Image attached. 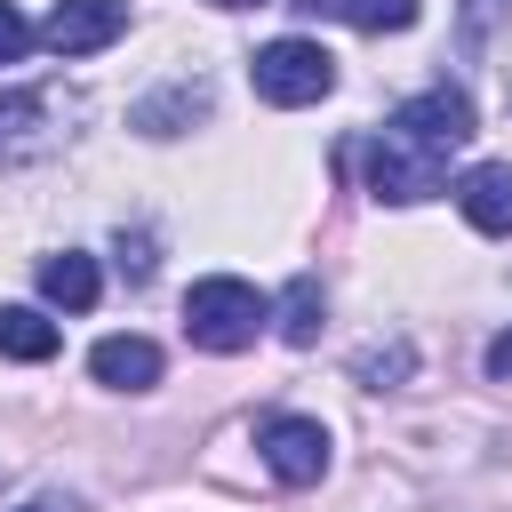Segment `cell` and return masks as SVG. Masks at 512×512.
I'll return each mask as SVG.
<instances>
[{
    "mask_svg": "<svg viewBox=\"0 0 512 512\" xmlns=\"http://www.w3.org/2000/svg\"><path fill=\"white\" fill-rule=\"evenodd\" d=\"M264 320H272V296L248 288L240 272H208L184 288V336L200 352H248L264 336Z\"/></svg>",
    "mask_w": 512,
    "mask_h": 512,
    "instance_id": "6da1fadb",
    "label": "cell"
},
{
    "mask_svg": "<svg viewBox=\"0 0 512 512\" xmlns=\"http://www.w3.org/2000/svg\"><path fill=\"white\" fill-rule=\"evenodd\" d=\"M248 80H256V96L264 104H280V112H296V104H320L328 88H336V56L320 48V40H272V48H256V64H248Z\"/></svg>",
    "mask_w": 512,
    "mask_h": 512,
    "instance_id": "7a4b0ae2",
    "label": "cell"
},
{
    "mask_svg": "<svg viewBox=\"0 0 512 512\" xmlns=\"http://www.w3.org/2000/svg\"><path fill=\"white\" fill-rule=\"evenodd\" d=\"M448 184V152H432V144H416V136H376L368 144V192L376 200H392V208H416V200H432Z\"/></svg>",
    "mask_w": 512,
    "mask_h": 512,
    "instance_id": "3957f363",
    "label": "cell"
},
{
    "mask_svg": "<svg viewBox=\"0 0 512 512\" xmlns=\"http://www.w3.org/2000/svg\"><path fill=\"white\" fill-rule=\"evenodd\" d=\"M256 456H264V472H272L280 488H312V480L328 472V424L280 408V416L256 424Z\"/></svg>",
    "mask_w": 512,
    "mask_h": 512,
    "instance_id": "277c9868",
    "label": "cell"
},
{
    "mask_svg": "<svg viewBox=\"0 0 512 512\" xmlns=\"http://www.w3.org/2000/svg\"><path fill=\"white\" fill-rule=\"evenodd\" d=\"M384 128H392V136H416V144H432V152H464V144H472V96L448 88V80H440V88H416Z\"/></svg>",
    "mask_w": 512,
    "mask_h": 512,
    "instance_id": "5b68a950",
    "label": "cell"
},
{
    "mask_svg": "<svg viewBox=\"0 0 512 512\" xmlns=\"http://www.w3.org/2000/svg\"><path fill=\"white\" fill-rule=\"evenodd\" d=\"M120 32H128V0H56L48 24H40V40H48L56 56H96V48H112Z\"/></svg>",
    "mask_w": 512,
    "mask_h": 512,
    "instance_id": "8992f818",
    "label": "cell"
},
{
    "mask_svg": "<svg viewBox=\"0 0 512 512\" xmlns=\"http://www.w3.org/2000/svg\"><path fill=\"white\" fill-rule=\"evenodd\" d=\"M456 208H464L472 232L512 240V160H472V168L456 176Z\"/></svg>",
    "mask_w": 512,
    "mask_h": 512,
    "instance_id": "52a82bcc",
    "label": "cell"
},
{
    "mask_svg": "<svg viewBox=\"0 0 512 512\" xmlns=\"http://www.w3.org/2000/svg\"><path fill=\"white\" fill-rule=\"evenodd\" d=\"M160 344L152 336H96V352H88V376L104 384V392H152L160 384Z\"/></svg>",
    "mask_w": 512,
    "mask_h": 512,
    "instance_id": "ba28073f",
    "label": "cell"
},
{
    "mask_svg": "<svg viewBox=\"0 0 512 512\" xmlns=\"http://www.w3.org/2000/svg\"><path fill=\"white\" fill-rule=\"evenodd\" d=\"M48 88H8L0 96V168H16V160H40L48 144H56V128H48Z\"/></svg>",
    "mask_w": 512,
    "mask_h": 512,
    "instance_id": "9c48e42d",
    "label": "cell"
},
{
    "mask_svg": "<svg viewBox=\"0 0 512 512\" xmlns=\"http://www.w3.org/2000/svg\"><path fill=\"white\" fill-rule=\"evenodd\" d=\"M40 296H48L56 312H88V304L104 296V272H96V256H80V248H56V256H40Z\"/></svg>",
    "mask_w": 512,
    "mask_h": 512,
    "instance_id": "30bf717a",
    "label": "cell"
},
{
    "mask_svg": "<svg viewBox=\"0 0 512 512\" xmlns=\"http://www.w3.org/2000/svg\"><path fill=\"white\" fill-rule=\"evenodd\" d=\"M320 320H328V296H320V280H312V272H296V280L272 296V328H280V344H312V336H320Z\"/></svg>",
    "mask_w": 512,
    "mask_h": 512,
    "instance_id": "8fae6325",
    "label": "cell"
},
{
    "mask_svg": "<svg viewBox=\"0 0 512 512\" xmlns=\"http://www.w3.org/2000/svg\"><path fill=\"white\" fill-rule=\"evenodd\" d=\"M56 320L40 304H0V360H56Z\"/></svg>",
    "mask_w": 512,
    "mask_h": 512,
    "instance_id": "7c38bea8",
    "label": "cell"
},
{
    "mask_svg": "<svg viewBox=\"0 0 512 512\" xmlns=\"http://www.w3.org/2000/svg\"><path fill=\"white\" fill-rule=\"evenodd\" d=\"M328 16H344L352 32H408L424 16V0H336Z\"/></svg>",
    "mask_w": 512,
    "mask_h": 512,
    "instance_id": "4fadbf2b",
    "label": "cell"
},
{
    "mask_svg": "<svg viewBox=\"0 0 512 512\" xmlns=\"http://www.w3.org/2000/svg\"><path fill=\"white\" fill-rule=\"evenodd\" d=\"M408 368H416V352H408V336H392V344H368V352L352 360V376H360L368 392H392V384H400Z\"/></svg>",
    "mask_w": 512,
    "mask_h": 512,
    "instance_id": "5bb4252c",
    "label": "cell"
},
{
    "mask_svg": "<svg viewBox=\"0 0 512 512\" xmlns=\"http://www.w3.org/2000/svg\"><path fill=\"white\" fill-rule=\"evenodd\" d=\"M32 40H40V32L24 24V8H16V0H0V64H24V56H32Z\"/></svg>",
    "mask_w": 512,
    "mask_h": 512,
    "instance_id": "9a60e30c",
    "label": "cell"
},
{
    "mask_svg": "<svg viewBox=\"0 0 512 512\" xmlns=\"http://www.w3.org/2000/svg\"><path fill=\"white\" fill-rule=\"evenodd\" d=\"M480 360H488V376H496V384H512V328H504V336H488V352H480Z\"/></svg>",
    "mask_w": 512,
    "mask_h": 512,
    "instance_id": "2e32d148",
    "label": "cell"
},
{
    "mask_svg": "<svg viewBox=\"0 0 512 512\" xmlns=\"http://www.w3.org/2000/svg\"><path fill=\"white\" fill-rule=\"evenodd\" d=\"M16 512H80L72 496H32V504H16Z\"/></svg>",
    "mask_w": 512,
    "mask_h": 512,
    "instance_id": "e0dca14e",
    "label": "cell"
},
{
    "mask_svg": "<svg viewBox=\"0 0 512 512\" xmlns=\"http://www.w3.org/2000/svg\"><path fill=\"white\" fill-rule=\"evenodd\" d=\"M208 8H256V0H208Z\"/></svg>",
    "mask_w": 512,
    "mask_h": 512,
    "instance_id": "ac0fdd59",
    "label": "cell"
},
{
    "mask_svg": "<svg viewBox=\"0 0 512 512\" xmlns=\"http://www.w3.org/2000/svg\"><path fill=\"white\" fill-rule=\"evenodd\" d=\"M0 480H8V472H0Z\"/></svg>",
    "mask_w": 512,
    "mask_h": 512,
    "instance_id": "d6986e66",
    "label": "cell"
}]
</instances>
